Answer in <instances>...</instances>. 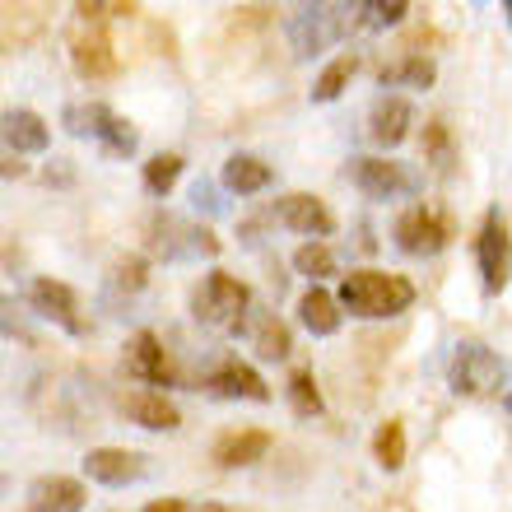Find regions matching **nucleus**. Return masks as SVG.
<instances>
[{"label":"nucleus","mask_w":512,"mask_h":512,"mask_svg":"<svg viewBox=\"0 0 512 512\" xmlns=\"http://www.w3.org/2000/svg\"><path fill=\"white\" fill-rule=\"evenodd\" d=\"M340 308L359 317V322H387V317H401L410 303H415V284L405 275H391V270L378 266H364V270H350L340 280Z\"/></svg>","instance_id":"1"},{"label":"nucleus","mask_w":512,"mask_h":512,"mask_svg":"<svg viewBox=\"0 0 512 512\" xmlns=\"http://www.w3.org/2000/svg\"><path fill=\"white\" fill-rule=\"evenodd\" d=\"M247 312H252V289L229 270H210L196 289H191V317L205 331H224V336H247Z\"/></svg>","instance_id":"2"},{"label":"nucleus","mask_w":512,"mask_h":512,"mask_svg":"<svg viewBox=\"0 0 512 512\" xmlns=\"http://www.w3.org/2000/svg\"><path fill=\"white\" fill-rule=\"evenodd\" d=\"M350 182L364 191L368 201H410L424 191V173L415 163L401 159H378V154H354L350 159Z\"/></svg>","instance_id":"3"},{"label":"nucleus","mask_w":512,"mask_h":512,"mask_svg":"<svg viewBox=\"0 0 512 512\" xmlns=\"http://www.w3.org/2000/svg\"><path fill=\"white\" fill-rule=\"evenodd\" d=\"M359 19V5H298L294 14H289V47H294V56H317L326 52L331 42L345 38V28Z\"/></svg>","instance_id":"4"},{"label":"nucleus","mask_w":512,"mask_h":512,"mask_svg":"<svg viewBox=\"0 0 512 512\" xmlns=\"http://www.w3.org/2000/svg\"><path fill=\"white\" fill-rule=\"evenodd\" d=\"M503 378H508V368L503 359L489 345L480 340H461L457 350H452V368H447V382L457 396H489V391H499Z\"/></svg>","instance_id":"5"},{"label":"nucleus","mask_w":512,"mask_h":512,"mask_svg":"<svg viewBox=\"0 0 512 512\" xmlns=\"http://www.w3.org/2000/svg\"><path fill=\"white\" fill-rule=\"evenodd\" d=\"M149 247L163 256V261H191V256H219V238L201 224H187V219L168 215H149Z\"/></svg>","instance_id":"6"},{"label":"nucleus","mask_w":512,"mask_h":512,"mask_svg":"<svg viewBox=\"0 0 512 512\" xmlns=\"http://www.w3.org/2000/svg\"><path fill=\"white\" fill-rule=\"evenodd\" d=\"M475 266H480V284L485 294H503L512 280V233L503 224L499 210H489L475 233Z\"/></svg>","instance_id":"7"},{"label":"nucleus","mask_w":512,"mask_h":512,"mask_svg":"<svg viewBox=\"0 0 512 512\" xmlns=\"http://www.w3.org/2000/svg\"><path fill=\"white\" fill-rule=\"evenodd\" d=\"M391 238H396V247H401L405 256H438L447 243H452V229H447V219L438 215L433 205L415 201V205H405L401 215H396Z\"/></svg>","instance_id":"8"},{"label":"nucleus","mask_w":512,"mask_h":512,"mask_svg":"<svg viewBox=\"0 0 512 512\" xmlns=\"http://www.w3.org/2000/svg\"><path fill=\"white\" fill-rule=\"evenodd\" d=\"M270 219L284 224L289 233H303L308 243H322V238L336 233V215H331L317 196H308V191H289V196H280V201L270 205Z\"/></svg>","instance_id":"9"},{"label":"nucleus","mask_w":512,"mask_h":512,"mask_svg":"<svg viewBox=\"0 0 512 512\" xmlns=\"http://www.w3.org/2000/svg\"><path fill=\"white\" fill-rule=\"evenodd\" d=\"M126 378L145 382V387H177V364L173 354L163 350V340L154 331H135L126 340Z\"/></svg>","instance_id":"10"},{"label":"nucleus","mask_w":512,"mask_h":512,"mask_svg":"<svg viewBox=\"0 0 512 512\" xmlns=\"http://www.w3.org/2000/svg\"><path fill=\"white\" fill-rule=\"evenodd\" d=\"M28 308L38 312L42 322L61 326L66 336H84V317H80V298H75V289L61 280H33L28 284Z\"/></svg>","instance_id":"11"},{"label":"nucleus","mask_w":512,"mask_h":512,"mask_svg":"<svg viewBox=\"0 0 512 512\" xmlns=\"http://www.w3.org/2000/svg\"><path fill=\"white\" fill-rule=\"evenodd\" d=\"M201 387L210 391V396H224V401H256V405L270 401L266 378H261L252 364H243V359H219V364L205 373Z\"/></svg>","instance_id":"12"},{"label":"nucleus","mask_w":512,"mask_h":512,"mask_svg":"<svg viewBox=\"0 0 512 512\" xmlns=\"http://www.w3.org/2000/svg\"><path fill=\"white\" fill-rule=\"evenodd\" d=\"M145 471H149V457L145 452H131V447H94L84 457V475L108 489L135 485V480H145Z\"/></svg>","instance_id":"13"},{"label":"nucleus","mask_w":512,"mask_h":512,"mask_svg":"<svg viewBox=\"0 0 512 512\" xmlns=\"http://www.w3.org/2000/svg\"><path fill=\"white\" fill-rule=\"evenodd\" d=\"M122 415L131 419V424H140V429H149V433L182 429V410H177L163 391H149V387L126 391V396H122Z\"/></svg>","instance_id":"14"},{"label":"nucleus","mask_w":512,"mask_h":512,"mask_svg":"<svg viewBox=\"0 0 512 512\" xmlns=\"http://www.w3.org/2000/svg\"><path fill=\"white\" fill-rule=\"evenodd\" d=\"M415 126V108H410V98H396V94H382L368 112V140L378 149H396L410 135Z\"/></svg>","instance_id":"15"},{"label":"nucleus","mask_w":512,"mask_h":512,"mask_svg":"<svg viewBox=\"0 0 512 512\" xmlns=\"http://www.w3.org/2000/svg\"><path fill=\"white\" fill-rule=\"evenodd\" d=\"M84 485L70 480V475H38L24 494L28 512H84Z\"/></svg>","instance_id":"16"},{"label":"nucleus","mask_w":512,"mask_h":512,"mask_svg":"<svg viewBox=\"0 0 512 512\" xmlns=\"http://www.w3.org/2000/svg\"><path fill=\"white\" fill-rule=\"evenodd\" d=\"M70 66L80 70L84 80H112V75H117V52H112L108 33L80 28V33L70 38Z\"/></svg>","instance_id":"17"},{"label":"nucleus","mask_w":512,"mask_h":512,"mask_svg":"<svg viewBox=\"0 0 512 512\" xmlns=\"http://www.w3.org/2000/svg\"><path fill=\"white\" fill-rule=\"evenodd\" d=\"M298 322L308 336H336L340 322H345V308H340L336 294H326L322 284H308L303 298H298Z\"/></svg>","instance_id":"18"},{"label":"nucleus","mask_w":512,"mask_h":512,"mask_svg":"<svg viewBox=\"0 0 512 512\" xmlns=\"http://www.w3.org/2000/svg\"><path fill=\"white\" fill-rule=\"evenodd\" d=\"M47 145H52V126L42 122L33 108L5 112V149L10 154H47Z\"/></svg>","instance_id":"19"},{"label":"nucleus","mask_w":512,"mask_h":512,"mask_svg":"<svg viewBox=\"0 0 512 512\" xmlns=\"http://www.w3.org/2000/svg\"><path fill=\"white\" fill-rule=\"evenodd\" d=\"M270 452V433L261 429H243V433H224L215 443V466L219 471H243L252 461H261Z\"/></svg>","instance_id":"20"},{"label":"nucleus","mask_w":512,"mask_h":512,"mask_svg":"<svg viewBox=\"0 0 512 512\" xmlns=\"http://www.w3.org/2000/svg\"><path fill=\"white\" fill-rule=\"evenodd\" d=\"M219 182H224V191H233V196H256V191H266L270 182H275V173H270V163H261L256 154H229Z\"/></svg>","instance_id":"21"},{"label":"nucleus","mask_w":512,"mask_h":512,"mask_svg":"<svg viewBox=\"0 0 512 512\" xmlns=\"http://www.w3.org/2000/svg\"><path fill=\"white\" fill-rule=\"evenodd\" d=\"M112 122H117V112H112L108 103H66V108H61V126H66L75 140H103Z\"/></svg>","instance_id":"22"},{"label":"nucleus","mask_w":512,"mask_h":512,"mask_svg":"<svg viewBox=\"0 0 512 512\" xmlns=\"http://www.w3.org/2000/svg\"><path fill=\"white\" fill-rule=\"evenodd\" d=\"M354 75H359V56H354V52L350 56H336V61H331V66L312 80V103H336V98L350 89Z\"/></svg>","instance_id":"23"},{"label":"nucleus","mask_w":512,"mask_h":512,"mask_svg":"<svg viewBox=\"0 0 512 512\" xmlns=\"http://www.w3.org/2000/svg\"><path fill=\"white\" fill-rule=\"evenodd\" d=\"M252 345H256V354H261V359H275V364H280V359H289V350H294V345H289V326H284L275 312H261V317H256Z\"/></svg>","instance_id":"24"},{"label":"nucleus","mask_w":512,"mask_h":512,"mask_svg":"<svg viewBox=\"0 0 512 512\" xmlns=\"http://www.w3.org/2000/svg\"><path fill=\"white\" fill-rule=\"evenodd\" d=\"M424 163H429L438 177H452L457 173V149H452V131L443 122H429L424 126Z\"/></svg>","instance_id":"25"},{"label":"nucleus","mask_w":512,"mask_h":512,"mask_svg":"<svg viewBox=\"0 0 512 512\" xmlns=\"http://www.w3.org/2000/svg\"><path fill=\"white\" fill-rule=\"evenodd\" d=\"M294 270H298V275H308L312 284H317V280H331V275H340V256L331 252L326 243H303L294 252Z\"/></svg>","instance_id":"26"},{"label":"nucleus","mask_w":512,"mask_h":512,"mask_svg":"<svg viewBox=\"0 0 512 512\" xmlns=\"http://www.w3.org/2000/svg\"><path fill=\"white\" fill-rule=\"evenodd\" d=\"M373 457H378L382 471H401L405 466V424L401 419H387V424L373 433Z\"/></svg>","instance_id":"27"},{"label":"nucleus","mask_w":512,"mask_h":512,"mask_svg":"<svg viewBox=\"0 0 512 512\" xmlns=\"http://www.w3.org/2000/svg\"><path fill=\"white\" fill-rule=\"evenodd\" d=\"M289 405H294V415H303V419L322 415V391H317L312 368H294V373H289Z\"/></svg>","instance_id":"28"},{"label":"nucleus","mask_w":512,"mask_h":512,"mask_svg":"<svg viewBox=\"0 0 512 512\" xmlns=\"http://www.w3.org/2000/svg\"><path fill=\"white\" fill-rule=\"evenodd\" d=\"M177 177H182V154H154V159L145 163V191L149 196H168V191L177 187Z\"/></svg>","instance_id":"29"},{"label":"nucleus","mask_w":512,"mask_h":512,"mask_svg":"<svg viewBox=\"0 0 512 512\" xmlns=\"http://www.w3.org/2000/svg\"><path fill=\"white\" fill-rule=\"evenodd\" d=\"M433 75H438V70H433V61H429V56H405L401 66L382 70L378 80H382V89H387V84H410V89H429V84H433Z\"/></svg>","instance_id":"30"},{"label":"nucleus","mask_w":512,"mask_h":512,"mask_svg":"<svg viewBox=\"0 0 512 512\" xmlns=\"http://www.w3.org/2000/svg\"><path fill=\"white\" fill-rule=\"evenodd\" d=\"M405 14H410L405 0H364V5H359V24L364 28H396Z\"/></svg>","instance_id":"31"},{"label":"nucleus","mask_w":512,"mask_h":512,"mask_svg":"<svg viewBox=\"0 0 512 512\" xmlns=\"http://www.w3.org/2000/svg\"><path fill=\"white\" fill-rule=\"evenodd\" d=\"M98 149H103L108 159H131L135 149H140V135H135V126L126 122V117H117V122L108 126V135L98 140Z\"/></svg>","instance_id":"32"},{"label":"nucleus","mask_w":512,"mask_h":512,"mask_svg":"<svg viewBox=\"0 0 512 512\" xmlns=\"http://www.w3.org/2000/svg\"><path fill=\"white\" fill-rule=\"evenodd\" d=\"M145 270H149L145 256H122V261L112 266L108 284L112 289H126V294H140V289H145Z\"/></svg>","instance_id":"33"},{"label":"nucleus","mask_w":512,"mask_h":512,"mask_svg":"<svg viewBox=\"0 0 512 512\" xmlns=\"http://www.w3.org/2000/svg\"><path fill=\"white\" fill-rule=\"evenodd\" d=\"M187 196H191V210H196V215H210V219L229 215V205H224V196H219V187L210 182V177H196Z\"/></svg>","instance_id":"34"},{"label":"nucleus","mask_w":512,"mask_h":512,"mask_svg":"<svg viewBox=\"0 0 512 512\" xmlns=\"http://www.w3.org/2000/svg\"><path fill=\"white\" fill-rule=\"evenodd\" d=\"M75 14H80V24H89V19H112V14H131V5H89V0H80V5H75Z\"/></svg>","instance_id":"35"},{"label":"nucleus","mask_w":512,"mask_h":512,"mask_svg":"<svg viewBox=\"0 0 512 512\" xmlns=\"http://www.w3.org/2000/svg\"><path fill=\"white\" fill-rule=\"evenodd\" d=\"M145 512H187V503L182 499H159V503H149Z\"/></svg>","instance_id":"36"},{"label":"nucleus","mask_w":512,"mask_h":512,"mask_svg":"<svg viewBox=\"0 0 512 512\" xmlns=\"http://www.w3.org/2000/svg\"><path fill=\"white\" fill-rule=\"evenodd\" d=\"M19 173H24V163H19V159L10 154V159H5V177H19Z\"/></svg>","instance_id":"37"},{"label":"nucleus","mask_w":512,"mask_h":512,"mask_svg":"<svg viewBox=\"0 0 512 512\" xmlns=\"http://www.w3.org/2000/svg\"><path fill=\"white\" fill-rule=\"evenodd\" d=\"M503 410H508V415H512V391H503Z\"/></svg>","instance_id":"38"},{"label":"nucleus","mask_w":512,"mask_h":512,"mask_svg":"<svg viewBox=\"0 0 512 512\" xmlns=\"http://www.w3.org/2000/svg\"><path fill=\"white\" fill-rule=\"evenodd\" d=\"M503 14H508V24H512V0H503Z\"/></svg>","instance_id":"39"},{"label":"nucleus","mask_w":512,"mask_h":512,"mask_svg":"<svg viewBox=\"0 0 512 512\" xmlns=\"http://www.w3.org/2000/svg\"><path fill=\"white\" fill-rule=\"evenodd\" d=\"M201 512H229V508H219V503H210V508H201Z\"/></svg>","instance_id":"40"}]
</instances>
